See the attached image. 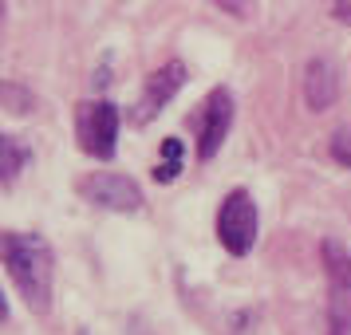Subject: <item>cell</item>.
<instances>
[{
    "instance_id": "277c9868",
    "label": "cell",
    "mask_w": 351,
    "mask_h": 335,
    "mask_svg": "<svg viewBox=\"0 0 351 335\" xmlns=\"http://www.w3.org/2000/svg\"><path fill=\"white\" fill-rule=\"evenodd\" d=\"M80 142L99 162L114 158V146H119V107L114 103H107V99L83 103L80 107Z\"/></svg>"
},
{
    "instance_id": "4fadbf2b",
    "label": "cell",
    "mask_w": 351,
    "mask_h": 335,
    "mask_svg": "<svg viewBox=\"0 0 351 335\" xmlns=\"http://www.w3.org/2000/svg\"><path fill=\"white\" fill-rule=\"evenodd\" d=\"M332 16L339 20V24H351V0H335V4H332Z\"/></svg>"
},
{
    "instance_id": "5b68a950",
    "label": "cell",
    "mask_w": 351,
    "mask_h": 335,
    "mask_svg": "<svg viewBox=\"0 0 351 335\" xmlns=\"http://www.w3.org/2000/svg\"><path fill=\"white\" fill-rule=\"evenodd\" d=\"M229 123H233V95L225 87H217V91H209V99L202 103V114L193 119V127H197V158L202 162H209L221 150Z\"/></svg>"
},
{
    "instance_id": "8992f818",
    "label": "cell",
    "mask_w": 351,
    "mask_h": 335,
    "mask_svg": "<svg viewBox=\"0 0 351 335\" xmlns=\"http://www.w3.org/2000/svg\"><path fill=\"white\" fill-rule=\"evenodd\" d=\"M80 193L91 206L114 209V213H134V209H143V190H138L127 174H87V177H80Z\"/></svg>"
},
{
    "instance_id": "5bb4252c",
    "label": "cell",
    "mask_w": 351,
    "mask_h": 335,
    "mask_svg": "<svg viewBox=\"0 0 351 335\" xmlns=\"http://www.w3.org/2000/svg\"><path fill=\"white\" fill-rule=\"evenodd\" d=\"M162 154H166V162H178L182 158V142H178V138H166V142H162Z\"/></svg>"
},
{
    "instance_id": "52a82bcc",
    "label": "cell",
    "mask_w": 351,
    "mask_h": 335,
    "mask_svg": "<svg viewBox=\"0 0 351 335\" xmlns=\"http://www.w3.org/2000/svg\"><path fill=\"white\" fill-rule=\"evenodd\" d=\"M182 83H186V64H182V60H170L166 67H158V71L146 79L134 119H138V123H146L154 111H162V107H166V103H170L178 91H182Z\"/></svg>"
},
{
    "instance_id": "7a4b0ae2",
    "label": "cell",
    "mask_w": 351,
    "mask_h": 335,
    "mask_svg": "<svg viewBox=\"0 0 351 335\" xmlns=\"http://www.w3.org/2000/svg\"><path fill=\"white\" fill-rule=\"evenodd\" d=\"M217 240L225 253L245 256L256 245V201L249 190H229L217 209Z\"/></svg>"
},
{
    "instance_id": "9c48e42d",
    "label": "cell",
    "mask_w": 351,
    "mask_h": 335,
    "mask_svg": "<svg viewBox=\"0 0 351 335\" xmlns=\"http://www.w3.org/2000/svg\"><path fill=\"white\" fill-rule=\"evenodd\" d=\"M24 162H32V150L20 142L16 134H0V182L12 186L16 174L24 170Z\"/></svg>"
},
{
    "instance_id": "3957f363",
    "label": "cell",
    "mask_w": 351,
    "mask_h": 335,
    "mask_svg": "<svg viewBox=\"0 0 351 335\" xmlns=\"http://www.w3.org/2000/svg\"><path fill=\"white\" fill-rule=\"evenodd\" d=\"M324 260H328V335H351V253L328 240Z\"/></svg>"
},
{
    "instance_id": "6da1fadb",
    "label": "cell",
    "mask_w": 351,
    "mask_h": 335,
    "mask_svg": "<svg viewBox=\"0 0 351 335\" xmlns=\"http://www.w3.org/2000/svg\"><path fill=\"white\" fill-rule=\"evenodd\" d=\"M0 256H4L8 280L16 284L20 300L28 303L36 316H44L51 308V280H56L51 245L40 233H4L0 237Z\"/></svg>"
},
{
    "instance_id": "7c38bea8",
    "label": "cell",
    "mask_w": 351,
    "mask_h": 335,
    "mask_svg": "<svg viewBox=\"0 0 351 335\" xmlns=\"http://www.w3.org/2000/svg\"><path fill=\"white\" fill-rule=\"evenodd\" d=\"M178 170H182L178 162H158V166H154V177H158V182H174Z\"/></svg>"
},
{
    "instance_id": "ba28073f",
    "label": "cell",
    "mask_w": 351,
    "mask_h": 335,
    "mask_svg": "<svg viewBox=\"0 0 351 335\" xmlns=\"http://www.w3.org/2000/svg\"><path fill=\"white\" fill-rule=\"evenodd\" d=\"M335 95H339L335 64L324 60V55L308 60V67H304V99H308V107H312V111H328L335 103Z\"/></svg>"
},
{
    "instance_id": "8fae6325",
    "label": "cell",
    "mask_w": 351,
    "mask_h": 335,
    "mask_svg": "<svg viewBox=\"0 0 351 335\" xmlns=\"http://www.w3.org/2000/svg\"><path fill=\"white\" fill-rule=\"evenodd\" d=\"M0 95H4V103H8V111H12V114H24L28 107H32V103H24V95H20L16 83H4V87H0Z\"/></svg>"
},
{
    "instance_id": "30bf717a",
    "label": "cell",
    "mask_w": 351,
    "mask_h": 335,
    "mask_svg": "<svg viewBox=\"0 0 351 335\" xmlns=\"http://www.w3.org/2000/svg\"><path fill=\"white\" fill-rule=\"evenodd\" d=\"M332 158L339 162V166H348V170H351V130L348 127L332 134Z\"/></svg>"
}]
</instances>
